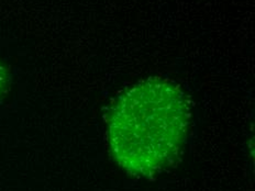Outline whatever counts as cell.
I'll list each match as a JSON object with an SVG mask.
<instances>
[{"mask_svg": "<svg viewBox=\"0 0 255 191\" xmlns=\"http://www.w3.org/2000/svg\"><path fill=\"white\" fill-rule=\"evenodd\" d=\"M10 83V74L3 62L0 60V99L7 93Z\"/></svg>", "mask_w": 255, "mask_h": 191, "instance_id": "7a4b0ae2", "label": "cell"}, {"mask_svg": "<svg viewBox=\"0 0 255 191\" xmlns=\"http://www.w3.org/2000/svg\"><path fill=\"white\" fill-rule=\"evenodd\" d=\"M189 124L183 90L167 79L148 78L125 90L111 109V153L131 176L153 177L179 158Z\"/></svg>", "mask_w": 255, "mask_h": 191, "instance_id": "6da1fadb", "label": "cell"}]
</instances>
